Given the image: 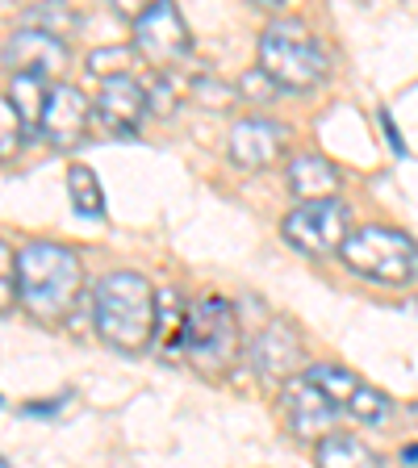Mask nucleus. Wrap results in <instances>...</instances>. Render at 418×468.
Returning <instances> with one entry per match:
<instances>
[{
    "instance_id": "nucleus-1",
    "label": "nucleus",
    "mask_w": 418,
    "mask_h": 468,
    "mask_svg": "<svg viewBox=\"0 0 418 468\" xmlns=\"http://www.w3.org/2000/svg\"><path fill=\"white\" fill-rule=\"evenodd\" d=\"M155 318H159V297L151 281L138 272H109L92 292V322L97 335L113 351H143L155 339Z\"/></svg>"
},
{
    "instance_id": "nucleus-2",
    "label": "nucleus",
    "mask_w": 418,
    "mask_h": 468,
    "mask_svg": "<svg viewBox=\"0 0 418 468\" xmlns=\"http://www.w3.org/2000/svg\"><path fill=\"white\" fill-rule=\"evenodd\" d=\"M80 284H84V268L71 247L26 243L17 251V297L34 318L59 322L76 305Z\"/></svg>"
},
{
    "instance_id": "nucleus-3",
    "label": "nucleus",
    "mask_w": 418,
    "mask_h": 468,
    "mask_svg": "<svg viewBox=\"0 0 418 468\" xmlns=\"http://www.w3.org/2000/svg\"><path fill=\"white\" fill-rule=\"evenodd\" d=\"M327 68H331L327 47L302 21L281 17L260 34V71L284 92H305V88L322 84Z\"/></svg>"
},
{
    "instance_id": "nucleus-4",
    "label": "nucleus",
    "mask_w": 418,
    "mask_h": 468,
    "mask_svg": "<svg viewBox=\"0 0 418 468\" xmlns=\"http://www.w3.org/2000/svg\"><path fill=\"white\" fill-rule=\"evenodd\" d=\"M339 255L356 276H369L377 284L418 281V243L410 234L390 230V226H364V230L348 234Z\"/></svg>"
},
{
    "instance_id": "nucleus-5",
    "label": "nucleus",
    "mask_w": 418,
    "mask_h": 468,
    "mask_svg": "<svg viewBox=\"0 0 418 468\" xmlns=\"http://www.w3.org/2000/svg\"><path fill=\"white\" fill-rule=\"evenodd\" d=\"M243 351V326L226 297H205L188 314L185 356L197 372H226Z\"/></svg>"
},
{
    "instance_id": "nucleus-6",
    "label": "nucleus",
    "mask_w": 418,
    "mask_h": 468,
    "mask_svg": "<svg viewBox=\"0 0 418 468\" xmlns=\"http://www.w3.org/2000/svg\"><path fill=\"white\" fill-rule=\"evenodd\" d=\"M281 234L289 239V247L305 255H331L343 251L348 243V205L343 201H310V205H297L289 218H284Z\"/></svg>"
},
{
    "instance_id": "nucleus-7",
    "label": "nucleus",
    "mask_w": 418,
    "mask_h": 468,
    "mask_svg": "<svg viewBox=\"0 0 418 468\" xmlns=\"http://www.w3.org/2000/svg\"><path fill=\"white\" fill-rule=\"evenodd\" d=\"M134 47L146 63H155V68H167V63H180L188 55V26L180 17L176 5L159 0L151 9H143L134 17Z\"/></svg>"
},
{
    "instance_id": "nucleus-8",
    "label": "nucleus",
    "mask_w": 418,
    "mask_h": 468,
    "mask_svg": "<svg viewBox=\"0 0 418 468\" xmlns=\"http://www.w3.org/2000/svg\"><path fill=\"white\" fill-rule=\"evenodd\" d=\"M305 377H310L314 385H318L343 414H351L356 422H380L385 414H390V398H385L380 389H372V385H364L356 372L339 368V364H314Z\"/></svg>"
},
{
    "instance_id": "nucleus-9",
    "label": "nucleus",
    "mask_w": 418,
    "mask_h": 468,
    "mask_svg": "<svg viewBox=\"0 0 418 468\" xmlns=\"http://www.w3.org/2000/svg\"><path fill=\"white\" fill-rule=\"evenodd\" d=\"M146 109H151V92H146L134 76H109V80H101L97 101H92V113L101 117V126H105L109 134H122V138L138 134Z\"/></svg>"
},
{
    "instance_id": "nucleus-10",
    "label": "nucleus",
    "mask_w": 418,
    "mask_h": 468,
    "mask_svg": "<svg viewBox=\"0 0 418 468\" xmlns=\"http://www.w3.org/2000/svg\"><path fill=\"white\" fill-rule=\"evenodd\" d=\"M252 368L263 380H289L302 368V335L289 318H273L252 339Z\"/></svg>"
},
{
    "instance_id": "nucleus-11",
    "label": "nucleus",
    "mask_w": 418,
    "mask_h": 468,
    "mask_svg": "<svg viewBox=\"0 0 418 468\" xmlns=\"http://www.w3.org/2000/svg\"><path fill=\"white\" fill-rule=\"evenodd\" d=\"M284 410H289L293 435L318 439V443L327 435H335V422H339V414H343V410L335 406V401L327 398L310 377L289 380V389H284Z\"/></svg>"
},
{
    "instance_id": "nucleus-12",
    "label": "nucleus",
    "mask_w": 418,
    "mask_h": 468,
    "mask_svg": "<svg viewBox=\"0 0 418 468\" xmlns=\"http://www.w3.org/2000/svg\"><path fill=\"white\" fill-rule=\"evenodd\" d=\"M88 117H92V105L84 101V92L71 84H55L50 88V105L47 117H42V138L50 146H76L84 143Z\"/></svg>"
},
{
    "instance_id": "nucleus-13",
    "label": "nucleus",
    "mask_w": 418,
    "mask_h": 468,
    "mask_svg": "<svg viewBox=\"0 0 418 468\" xmlns=\"http://www.w3.org/2000/svg\"><path fill=\"white\" fill-rule=\"evenodd\" d=\"M284 138L289 130L281 122H268V117H247V122H234L230 130V159L239 167H268L273 159H281Z\"/></svg>"
},
{
    "instance_id": "nucleus-14",
    "label": "nucleus",
    "mask_w": 418,
    "mask_h": 468,
    "mask_svg": "<svg viewBox=\"0 0 418 468\" xmlns=\"http://www.w3.org/2000/svg\"><path fill=\"white\" fill-rule=\"evenodd\" d=\"M5 63H9L13 71H34V76H59V71L68 68V47L59 38H50V34H42V29H17L13 34V42L5 47Z\"/></svg>"
},
{
    "instance_id": "nucleus-15",
    "label": "nucleus",
    "mask_w": 418,
    "mask_h": 468,
    "mask_svg": "<svg viewBox=\"0 0 418 468\" xmlns=\"http://www.w3.org/2000/svg\"><path fill=\"white\" fill-rule=\"evenodd\" d=\"M289 188L302 197V205L331 201L335 188H339V172H335L331 159H322V155H314V151H305V155H297L289 164Z\"/></svg>"
},
{
    "instance_id": "nucleus-16",
    "label": "nucleus",
    "mask_w": 418,
    "mask_h": 468,
    "mask_svg": "<svg viewBox=\"0 0 418 468\" xmlns=\"http://www.w3.org/2000/svg\"><path fill=\"white\" fill-rule=\"evenodd\" d=\"M314 464H318V468H380V456L364 448L356 435H343V431H335V435H327L318 443V452H314Z\"/></svg>"
},
{
    "instance_id": "nucleus-17",
    "label": "nucleus",
    "mask_w": 418,
    "mask_h": 468,
    "mask_svg": "<svg viewBox=\"0 0 418 468\" xmlns=\"http://www.w3.org/2000/svg\"><path fill=\"white\" fill-rule=\"evenodd\" d=\"M188 314L193 305H185V297L176 289H167L159 297V318H155V339L164 347V356H176V351H185V335H188Z\"/></svg>"
},
{
    "instance_id": "nucleus-18",
    "label": "nucleus",
    "mask_w": 418,
    "mask_h": 468,
    "mask_svg": "<svg viewBox=\"0 0 418 468\" xmlns=\"http://www.w3.org/2000/svg\"><path fill=\"white\" fill-rule=\"evenodd\" d=\"M9 101L17 105V113H21V122H26V130H42V117H47V105H50L47 80L34 76V71H21V76H13Z\"/></svg>"
},
{
    "instance_id": "nucleus-19",
    "label": "nucleus",
    "mask_w": 418,
    "mask_h": 468,
    "mask_svg": "<svg viewBox=\"0 0 418 468\" xmlns=\"http://www.w3.org/2000/svg\"><path fill=\"white\" fill-rule=\"evenodd\" d=\"M68 197H71L80 218H105V188H101L97 172L88 164L68 167Z\"/></svg>"
},
{
    "instance_id": "nucleus-20",
    "label": "nucleus",
    "mask_w": 418,
    "mask_h": 468,
    "mask_svg": "<svg viewBox=\"0 0 418 468\" xmlns=\"http://www.w3.org/2000/svg\"><path fill=\"white\" fill-rule=\"evenodd\" d=\"M21 138H26V122H21L17 105L9 101V92L0 97V159H13L21 151Z\"/></svg>"
},
{
    "instance_id": "nucleus-21",
    "label": "nucleus",
    "mask_w": 418,
    "mask_h": 468,
    "mask_svg": "<svg viewBox=\"0 0 418 468\" xmlns=\"http://www.w3.org/2000/svg\"><path fill=\"white\" fill-rule=\"evenodd\" d=\"M29 29H42V34H50V38H59V34H68L71 26H76V13L68 9V5H38V9L26 13Z\"/></svg>"
},
{
    "instance_id": "nucleus-22",
    "label": "nucleus",
    "mask_w": 418,
    "mask_h": 468,
    "mask_svg": "<svg viewBox=\"0 0 418 468\" xmlns=\"http://www.w3.org/2000/svg\"><path fill=\"white\" fill-rule=\"evenodd\" d=\"M13 297H17V255L0 239V310H5Z\"/></svg>"
},
{
    "instance_id": "nucleus-23",
    "label": "nucleus",
    "mask_w": 418,
    "mask_h": 468,
    "mask_svg": "<svg viewBox=\"0 0 418 468\" xmlns=\"http://www.w3.org/2000/svg\"><path fill=\"white\" fill-rule=\"evenodd\" d=\"M239 92H243V97L263 101V97H273V92H276V84H273V80H268V76H263L260 68H255V71H247V76L239 80Z\"/></svg>"
},
{
    "instance_id": "nucleus-24",
    "label": "nucleus",
    "mask_w": 418,
    "mask_h": 468,
    "mask_svg": "<svg viewBox=\"0 0 418 468\" xmlns=\"http://www.w3.org/2000/svg\"><path fill=\"white\" fill-rule=\"evenodd\" d=\"M63 401H68V398H59V401H29L26 414H29V419H34V414H38V419H47V414H59V406H63Z\"/></svg>"
},
{
    "instance_id": "nucleus-25",
    "label": "nucleus",
    "mask_w": 418,
    "mask_h": 468,
    "mask_svg": "<svg viewBox=\"0 0 418 468\" xmlns=\"http://www.w3.org/2000/svg\"><path fill=\"white\" fill-rule=\"evenodd\" d=\"M380 126H385V134H390V146H393V151H406V143L398 138V130H393V117H390V113H380Z\"/></svg>"
},
{
    "instance_id": "nucleus-26",
    "label": "nucleus",
    "mask_w": 418,
    "mask_h": 468,
    "mask_svg": "<svg viewBox=\"0 0 418 468\" xmlns=\"http://www.w3.org/2000/svg\"><path fill=\"white\" fill-rule=\"evenodd\" d=\"M406 460H418V448H406Z\"/></svg>"
},
{
    "instance_id": "nucleus-27",
    "label": "nucleus",
    "mask_w": 418,
    "mask_h": 468,
    "mask_svg": "<svg viewBox=\"0 0 418 468\" xmlns=\"http://www.w3.org/2000/svg\"><path fill=\"white\" fill-rule=\"evenodd\" d=\"M0 468H13V464H9V460H0Z\"/></svg>"
}]
</instances>
